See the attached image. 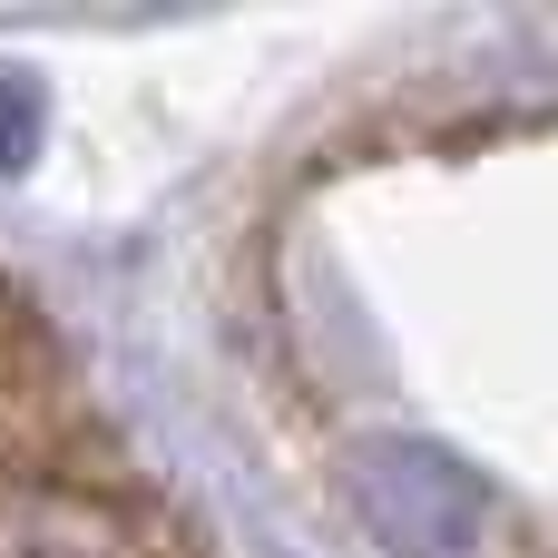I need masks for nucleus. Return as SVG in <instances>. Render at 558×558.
Here are the masks:
<instances>
[{
  "instance_id": "1",
  "label": "nucleus",
  "mask_w": 558,
  "mask_h": 558,
  "mask_svg": "<svg viewBox=\"0 0 558 558\" xmlns=\"http://www.w3.org/2000/svg\"><path fill=\"white\" fill-rule=\"evenodd\" d=\"M343 490H353V510L392 549H412V558H461V549H481V530H490V490L451 451H432V441H363L353 471H343Z\"/></svg>"
}]
</instances>
